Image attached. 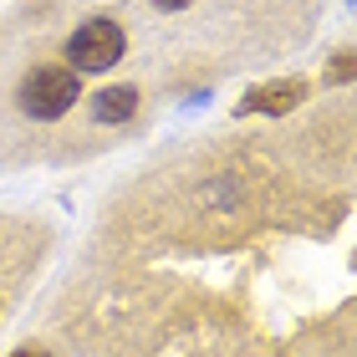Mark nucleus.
<instances>
[{"label": "nucleus", "instance_id": "obj_4", "mask_svg": "<svg viewBox=\"0 0 357 357\" xmlns=\"http://www.w3.org/2000/svg\"><path fill=\"white\" fill-rule=\"evenodd\" d=\"M301 102V82H281V87H261L245 102V112H286Z\"/></svg>", "mask_w": 357, "mask_h": 357}, {"label": "nucleus", "instance_id": "obj_1", "mask_svg": "<svg viewBox=\"0 0 357 357\" xmlns=\"http://www.w3.org/2000/svg\"><path fill=\"white\" fill-rule=\"evenodd\" d=\"M77 72L72 67H36L21 82V107H26V118H41V123H52L61 118L72 102H77Z\"/></svg>", "mask_w": 357, "mask_h": 357}, {"label": "nucleus", "instance_id": "obj_6", "mask_svg": "<svg viewBox=\"0 0 357 357\" xmlns=\"http://www.w3.org/2000/svg\"><path fill=\"white\" fill-rule=\"evenodd\" d=\"M15 357H46V352H36V347H26V352H15Z\"/></svg>", "mask_w": 357, "mask_h": 357}, {"label": "nucleus", "instance_id": "obj_2", "mask_svg": "<svg viewBox=\"0 0 357 357\" xmlns=\"http://www.w3.org/2000/svg\"><path fill=\"white\" fill-rule=\"evenodd\" d=\"M123 46H128V36H123V26L118 21H87V26H77L72 31V41H67V61H72V72L82 77V72H107L112 61L123 56Z\"/></svg>", "mask_w": 357, "mask_h": 357}, {"label": "nucleus", "instance_id": "obj_5", "mask_svg": "<svg viewBox=\"0 0 357 357\" xmlns=\"http://www.w3.org/2000/svg\"><path fill=\"white\" fill-rule=\"evenodd\" d=\"M153 6H164V10H184L189 0H153Z\"/></svg>", "mask_w": 357, "mask_h": 357}, {"label": "nucleus", "instance_id": "obj_3", "mask_svg": "<svg viewBox=\"0 0 357 357\" xmlns=\"http://www.w3.org/2000/svg\"><path fill=\"white\" fill-rule=\"evenodd\" d=\"M133 112H138V92L133 87H107V92H97V102H92L97 123H128Z\"/></svg>", "mask_w": 357, "mask_h": 357}]
</instances>
